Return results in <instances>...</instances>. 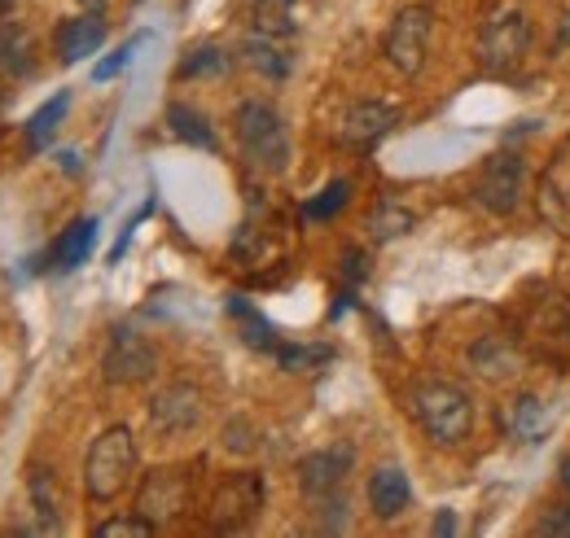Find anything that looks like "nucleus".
Masks as SVG:
<instances>
[{"label": "nucleus", "mask_w": 570, "mask_h": 538, "mask_svg": "<svg viewBox=\"0 0 570 538\" xmlns=\"http://www.w3.org/2000/svg\"><path fill=\"white\" fill-rule=\"evenodd\" d=\"M413 228V210H404L400 202H377V210L368 215V232H373V241H395V237H404Z\"/></svg>", "instance_id": "25"}, {"label": "nucleus", "mask_w": 570, "mask_h": 538, "mask_svg": "<svg viewBox=\"0 0 570 538\" xmlns=\"http://www.w3.org/2000/svg\"><path fill=\"white\" fill-rule=\"evenodd\" d=\"M36 49H31V36H27V27H18V22H9V27H0V67L9 70L13 79H27L31 70H36Z\"/></svg>", "instance_id": "20"}, {"label": "nucleus", "mask_w": 570, "mask_h": 538, "mask_svg": "<svg viewBox=\"0 0 570 538\" xmlns=\"http://www.w3.org/2000/svg\"><path fill=\"white\" fill-rule=\"evenodd\" d=\"M137 477V438L128 425H110L92 438L88 456H83V490L97 504H110L128 490V481Z\"/></svg>", "instance_id": "1"}, {"label": "nucleus", "mask_w": 570, "mask_h": 538, "mask_svg": "<svg viewBox=\"0 0 570 538\" xmlns=\"http://www.w3.org/2000/svg\"><path fill=\"white\" fill-rule=\"evenodd\" d=\"M242 58L259 70V74H268V79H285L289 74V53L282 49V40H273V36H259V31L246 36Z\"/></svg>", "instance_id": "19"}, {"label": "nucleus", "mask_w": 570, "mask_h": 538, "mask_svg": "<svg viewBox=\"0 0 570 538\" xmlns=\"http://www.w3.org/2000/svg\"><path fill=\"white\" fill-rule=\"evenodd\" d=\"M535 535L544 538H570V504H553L540 521H535Z\"/></svg>", "instance_id": "30"}, {"label": "nucleus", "mask_w": 570, "mask_h": 538, "mask_svg": "<svg viewBox=\"0 0 570 538\" xmlns=\"http://www.w3.org/2000/svg\"><path fill=\"white\" fill-rule=\"evenodd\" d=\"M137 49H141V36H137V40H128V44H119V49H115V53H110L106 62H97V67H92V79H97V83L115 79L119 70H124L128 62H132V53H137Z\"/></svg>", "instance_id": "29"}, {"label": "nucleus", "mask_w": 570, "mask_h": 538, "mask_svg": "<svg viewBox=\"0 0 570 538\" xmlns=\"http://www.w3.org/2000/svg\"><path fill=\"white\" fill-rule=\"evenodd\" d=\"M9 79H13V74L0 67V110H4V101H9Z\"/></svg>", "instance_id": "33"}, {"label": "nucleus", "mask_w": 570, "mask_h": 538, "mask_svg": "<svg viewBox=\"0 0 570 538\" xmlns=\"http://www.w3.org/2000/svg\"><path fill=\"white\" fill-rule=\"evenodd\" d=\"M27 490H31V504H36V517H40V535H58L62 521H58V495H53V469H36L27 472Z\"/></svg>", "instance_id": "21"}, {"label": "nucleus", "mask_w": 570, "mask_h": 538, "mask_svg": "<svg viewBox=\"0 0 570 538\" xmlns=\"http://www.w3.org/2000/svg\"><path fill=\"white\" fill-rule=\"evenodd\" d=\"M167 128L180 136V140H189V145H198V149H219V140L212 132V119L203 114V110H194V106H185V101H171L167 106Z\"/></svg>", "instance_id": "18"}, {"label": "nucleus", "mask_w": 570, "mask_h": 538, "mask_svg": "<svg viewBox=\"0 0 570 538\" xmlns=\"http://www.w3.org/2000/svg\"><path fill=\"white\" fill-rule=\"evenodd\" d=\"M430 535H456V517H452V508H443V512L434 517V526H430Z\"/></svg>", "instance_id": "32"}, {"label": "nucleus", "mask_w": 570, "mask_h": 538, "mask_svg": "<svg viewBox=\"0 0 570 538\" xmlns=\"http://www.w3.org/2000/svg\"><path fill=\"white\" fill-rule=\"evenodd\" d=\"M527 49H531V22L522 9H500L488 18V27L479 36V58H483L488 74H509L527 58Z\"/></svg>", "instance_id": "4"}, {"label": "nucleus", "mask_w": 570, "mask_h": 538, "mask_svg": "<svg viewBox=\"0 0 570 538\" xmlns=\"http://www.w3.org/2000/svg\"><path fill=\"white\" fill-rule=\"evenodd\" d=\"M273 355H277V363H282L285 372H312V368L330 363V350L325 346H285L282 341Z\"/></svg>", "instance_id": "27"}, {"label": "nucleus", "mask_w": 570, "mask_h": 538, "mask_svg": "<svg viewBox=\"0 0 570 538\" xmlns=\"http://www.w3.org/2000/svg\"><path fill=\"white\" fill-rule=\"evenodd\" d=\"M343 276H347V285H360V280L368 276V255H364L360 246H347V250H343Z\"/></svg>", "instance_id": "31"}, {"label": "nucleus", "mask_w": 570, "mask_h": 538, "mask_svg": "<svg viewBox=\"0 0 570 538\" xmlns=\"http://www.w3.org/2000/svg\"><path fill=\"white\" fill-rule=\"evenodd\" d=\"M224 311H228V320L237 325V333H242V341L246 346H255V350H277L282 346V337H277V329L242 298V293H233V298H224Z\"/></svg>", "instance_id": "16"}, {"label": "nucleus", "mask_w": 570, "mask_h": 538, "mask_svg": "<svg viewBox=\"0 0 570 538\" xmlns=\"http://www.w3.org/2000/svg\"><path fill=\"white\" fill-rule=\"evenodd\" d=\"M413 416L426 429L430 442H439V447H456L474 429V404H470V395L456 390V386H448V381L417 386L413 390Z\"/></svg>", "instance_id": "3"}, {"label": "nucleus", "mask_w": 570, "mask_h": 538, "mask_svg": "<svg viewBox=\"0 0 570 538\" xmlns=\"http://www.w3.org/2000/svg\"><path fill=\"white\" fill-rule=\"evenodd\" d=\"M522 180H527V167L518 153H492L479 171V185H474V198L488 215H513L522 202Z\"/></svg>", "instance_id": "7"}, {"label": "nucleus", "mask_w": 570, "mask_h": 538, "mask_svg": "<svg viewBox=\"0 0 570 538\" xmlns=\"http://www.w3.org/2000/svg\"><path fill=\"white\" fill-rule=\"evenodd\" d=\"M400 123V110L386 106V101H356L347 114H343V128L338 140L347 149H373L382 136H391V128Z\"/></svg>", "instance_id": "12"}, {"label": "nucleus", "mask_w": 570, "mask_h": 538, "mask_svg": "<svg viewBox=\"0 0 570 538\" xmlns=\"http://www.w3.org/2000/svg\"><path fill=\"white\" fill-rule=\"evenodd\" d=\"M264 512V477L259 472H233L212 499V526L219 535H242Z\"/></svg>", "instance_id": "6"}, {"label": "nucleus", "mask_w": 570, "mask_h": 538, "mask_svg": "<svg viewBox=\"0 0 570 538\" xmlns=\"http://www.w3.org/2000/svg\"><path fill=\"white\" fill-rule=\"evenodd\" d=\"M154 521H145L141 512L137 517H115V521H101L97 526V538H154Z\"/></svg>", "instance_id": "28"}, {"label": "nucleus", "mask_w": 570, "mask_h": 538, "mask_svg": "<svg viewBox=\"0 0 570 538\" xmlns=\"http://www.w3.org/2000/svg\"><path fill=\"white\" fill-rule=\"evenodd\" d=\"M356 469V451L347 442H334L325 451H312L298 460V486L307 499H325V495H338L343 481Z\"/></svg>", "instance_id": "10"}, {"label": "nucleus", "mask_w": 570, "mask_h": 538, "mask_svg": "<svg viewBox=\"0 0 570 538\" xmlns=\"http://www.w3.org/2000/svg\"><path fill=\"white\" fill-rule=\"evenodd\" d=\"M185 508H189V469H154L141 481L137 512H141L145 521L167 526V521H176Z\"/></svg>", "instance_id": "9"}, {"label": "nucleus", "mask_w": 570, "mask_h": 538, "mask_svg": "<svg viewBox=\"0 0 570 538\" xmlns=\"http://www.w3.org/2000/svg\"><path fill=\"white\" fill-rule=\"evenodd\" d=\"M430 31H434V9L430 4H404L386 31V62L400 70V74H417L426 67V53H430Z\"/></svg>", "instance_id": "5"}, {"label": "nucleus", "mask_w": 570, "mask_h": 538, "mask_svg": "<svg viewBox=\"0 0 570 538\" xmlns=\"http://www.w3.org/2000/svg\"><path fill=\"white\" fill-rule=\"evenodd\" d=\"M101 40H106V22H101V13H83V18H67V22L58 27V36H53L58 62H62V67H75V62L92 58V53L101 49Z\"/></svg>", "instance_id": "14"}, {"label": "nucleus", "mask_w": 570, "mask_h": 538, "mask_svg": "<svg viewBox=\"0 0 570 538\" xmlns=\"http://www.w3.org/2000/svg\"><path fill=\"white\" fill-rule=\"evenodd\" d=\"M352 198V185L347 180H334V185H325L316 198H307L303 202V219H312V223H325V219H334L343 206Z\"/></svg>", "instance_id": "26"}, {"label": "nucleus", "mask_w": 570, "mask_h": 538, "mask_svg": "<svg viewBox=\"0 0 570 538\" xmlns=\"http://www.w3.org/2000/svg\"><path fill=\"white\" fill-rule=\"evenodd\" d=\"M9 9H13V0H0V18H4V13H9Z\"/></svg>", "instance_id": "35"}, {"label": "nucleus", "mask_w": 570, "mask_h": 538, "mask_svg": "<svg viewBox=\"0 0 570 538\" xmlns=\"http://www.w3.org/2000/svg\"><path fill=\"white\" fill-rule=\"evenodd\" d=\"M504 425H509V434L518 438V442H540L544 434H549V407L540 404L535 395H518L509 411H504Z\"/></svg>", "instance_id": "17"}, {"label": "nucleus", "mask_w": 570, "mask_h": 538, "mask_svg": "<svg viewBox=\"0 0 570 538\" xmlns=\"http://www.w3.org/2000/svg\"><path fill=\"white\" fill-rule=\"evenodd\" d=\"M294 4H298V0H255V4H250V27H255L259 36L289 40V36H294Z\"/></svg>", "instance_id": "22"}, {"label": "nucleus", "mask_w": 570, "mask_h": 538, "mask_svg": "<svg viewBox=\"0 0 570 538\" xmlns=\"http://www.w3.org/2000/svg\"><path fill=\"white\" fill-rule=\"evenodd\" d=\"M92 246H97V219L92 215H79V219L67 223V232H58V241L49 250V268L53 271L83 268L88 255H92Z\"/></svg>", "instance_id": "15"}, {"label": "nucleus", "mask_w": 570, "mask_h": 538, "mask_svg": "<svg viewBox=\"0 0 570 538\" xmlns=\"http://www.w3.org/2000/svg\"><path fill=\"white\" fill-rule=\"evenodd\" d=\"M228 70V53L219 44H198L185 53V62L176 67V79H215Z\"/></svg>", "instance_id": "24"}, {"label": "nucleus", "mask_w": 570, "mask_h": 538, "mask_svg": "<svg viewBox=\"0 0 570 538\" xmlns=\"http://www.w3.org/2000/svg\"><path fill=\"white\" fill-rule=\"evenodd\" d=\"M198 420H203V395L194 386H167L149 399V425L163 438H180V434L198 429Z\"/></svg>", "instance_id": "11"}, {"label": "nucleus", "mask_w": 570, "mask_h": 538, "mask_svg": "<svg viewBox=\"0 0 570 538\" xmlns=\"http://www.w3.org/2000/svg\"><path fill=\"white\" fill-rule=\"evenodd\" d=\"M233 128H237V149H242V158H246L255 171L282 176L285 167H289V136H285L282 114H277L268 101H242L237 114H233Z\"/></svg>", "instance_id": "2"}, {"label": "nucleus", "mask_w": 570, "mask_h": 538, "mask_svg": "<svg viewBox=\"0 0 570 538\" xmlns=\"http://www.w3.org/2000/svg\"><path fill=\"white\" fill-rule=\"evenodd\" d=\"M409 504H413L409 472L400 469V465H382V469H373V477H368V508H373L377 521H395V517H404Z\"/></svg>", "instance_id": "13"}, {"label": "nucleus", "mask_w": 570, "mask_h": 538, "mask_svg": "<svg viewBox=\"0 0 570 538\" xmlns=\"http://www.w3.org/2000/svg\"><path fill=\"white\" fill-rule=\"evenodd\" d=\"M67 110H71V92H58L53 101H45V106L31 114V123H27V145H31L36 153L49 149V140L58 136L62 119H67Z\"/></svg>", "instance_id": "23"}, {"label": "nucleus", "mask_w": 570, "mask_h": 538, "mask_svg": "<svg viewBox=\"0 0 570 538\" xmlns=\"http://www.w3.org/2000/svg\"><path fill=\"white\" fill-rule=\"evenodd\" d=\"M154 368H158V355L137 329H115L110 333V346L101 355V372H106L110 386H141L154 377Z\"/></svg>", "instance_id": "8"}, {"label": "nucleus", "mask_w": 570, "mask_h": 538, "mask_svg": "<svg viewBox=\"0 0 570 538\" xmlns=\"http://www.w3.org/2000/svg\"><path fill=\"white\" fill-rule=\"evenodd\" d=\"M562 486H567V490H570V456H567V460H562Z\"/></svg>", "instance_id": "34"}]
</instances>
